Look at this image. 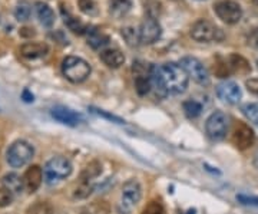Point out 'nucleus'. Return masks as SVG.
Here are the masks:
<instances>
[{
  "label": "nucleus",
  "instance_id": "2f4dec72",
  "mask_svg": "<svg viewBox=\"0 0 258 214\" xmlns=\"http://www.w3.org/2000/svg\"><path fill=\"white\" fill-rule=\"evenodd\" d=\"M109 213V206L106 204V201H95L91 207H89V213L88 214H108Z\"/></svg>",
  "mask_w": 258,
  "mask_h": 214
},
{
  "label": "nucleus",
  "instance_id": "f3484780",
  "mask_svg": "<svg viewBox=\"0 0 258 214\" xmlns=\"http://www.w3.org/2000/svg\"><path fill=\"white\" fill-rule=\"evenodd\" d=\"M228 66L231 69V72L238 74V75H247L251 72V66L250 62L245 58H242L238 54H233L228 58Z\"/></svg>",
  "mask_w": 258,
  "mask_h": 214
},
{
  "label": "nucleus",
  "instance_id": "4be33fe9",
  "mask_svg": "<svg viewBox=\"0 0 258 214\" xmlns=\"http://www.w3.org/2000/svg\"><path fill=\"white\" fill-rule=\"evenodd\" d=\"M152 72V71H151ZM151 72L149 74H137L135 75V88L141 97L146 95L151 91Z\"/></svg>",
  "mask_w": 258,
  "mask_h": 214
},
{
  "label": "nucleus",
  "instance_id": "9d476101",
  "mask_svg": "<svg viewBox=\"0 0 258 214\" xmlns=\"http://www.w3.org/2000/svg\"><path fill=\"white\" fill-rule=\"evenodd\" d=\"M162 29L159 22L154 16H146L139 29V42L143 45H151L161 38Z\"/></svg>",
  "mask_w": 258,
  "mask_h": 214
},
{
  "label": "nucleus",
  "instance_id": "412c9836",
  "mask_svg": "<svg viewBox=\"0 0 258 214\" xmlns=\"http://www.w3.org/2000/svg\"><path fill=\"white\" fill-rule=\"evenodd\" d=\"M23 186H24V181L18 174L10 173V174L3 177V187H6L7 190H10L13 194L15 193H20L23 190Z\"/></svg>",
  "mask_w": 258,
  "mask_h": 214
},
{
  "label": "nucleus",
  "instance_id": "a18cd8bd",
  "mask_svg": "<svg viewBox=\"0 0 258 214\" xmlns=\"http://www.w3.org/2000/svg\"><path fill=\"white\" fill-rule=\"evenodd\" d=\"M257 65H258V60H257Z\"/></svg>",
  "mask_w": 258,
  "mask_h": 214
},
{
  "label": "nucleus",
  "instance_id": "9b49d317",
  "mask_svg": "<svg viewBox=\"0 0 258 214\" xmlns=\"http://www.w3.org/2000/svg\"><path fill=\"white\" fill-rule=\"evenodd\" d=\"M233 141L238 150H248L256 142V134L247 124L238 122L233 134Z\"/></svg>",
  "mask_w": 258,
  "mask_h": 214
},
{
  "label": "nucleus",
  "instance_id": "f257e3e1",
  "mask_svg": "<svg viewBox=\"0 0 258 214\" xmlns=\"http://www.w3.org/2000/svg\"><path fill=\"white\" fill-rule=\"evenodd\" d=\"M151 82L158 97H166L168 94L179 95L188 88V74L179 63H165L162 66H152Z\"/></svg>",
  "mask_w": 258,
  "mask_h": 214
},
{
  "label": "nucleus",
  "instance_id": "39448f33",
  "mask_svg": "<svg viewBox=\"0 0 258 214\" xmlns=\"http://www.w3.org/2000/svg\"><path fill=\"white\" fill-rule=\"evenodd\" d=\"M33 154H35L33 147L29 142L20 139V141L13 142L9 147V150L6 153V160H7L9 165H12L15 168H19V167L26 165L33 158Z\"/></svg>",
  "mask_w": 258,
  "mask_h": 214
},
{
  "label": "nucleus",
  "instance_id": "7c9ffc66",
  "mask_svg": "<svg viewBox=\"0 0 258 214\" xmlns=\"http://www.w3.org/2000/svg\"><path fill=\"white\" fill-rule=\"evenodd\" d=\"M13 203V193L6 187H0V207H7Z\"/></svg>",
  "mask_w": 258,
  "mask_h": 214
},
{
  "label": "nucleus",
  "instance_id": "c85d7f7f",
  "mask_svg": "<svg viewBox=\"0 0 258 214\" xmlns=\"http://www.w3.org/2000/svg\"><path fill=\"white\" fill-rule=\"evenodd\" d=\"M217 60H218V62H217L215 66H214V72H215V75H217L218 78H227V77L230 75V72H231L230 66L227 65V62H224L221 58H218Z\"/></svg>",
  "mask_w": 258,
  "mask_h": 214
},
{
  "label": "nucleus",
  "instance_id": "1a4fd4ad",
  "mask_svg": "<svg viewBox=\"0 0 258 214\" xmlns=\"http://www.w3.org/2000/svg\"><path fill=\"white\" fill-rule=\"evenodd\" d=\"M142 197V188L138 180H129L122 187V207L128 213L137 206Z\"/></svg>",
  "mask_w": 258,
  "mask_h": 214
},
{
  "label": "nucleus",
  "instance_id": "c03bdc74",
  "mask_svg": "<svg viewBox=\"0 0 258 214\" xmlns=\"http://www.w3.org/2000/svg\"><path fill=\"white\" fill-rule=\"evenodd\" d=\"M199 1H202V0H199Z\"/></svg>",
  "mask_w": 258,
  "mask_h": 214
},
{
  "label": "nucleus",
  "instance_id": "4468645a",
  "mask_svg": "<svg viewBox=\"0 0 258 214\" xmlns=\"http://www.w3.org/2000/svg\"><path fill=\"white\" fill-rule=\"evenodd\" d=\"M49 46L42 42H27L20 46V55L26 59H39L46 56Z\"/></svg>",
  "mask_w": 258,
  "mask_h": 214
},
{
  "label": "nucleus",
  "instance_id": "72a5a7b5",
  "mask_svg": "<svg viewBox=\"0 0 258 214\" xmlns=\"http://www.w3.org/2000/svg\"><path fill=\"white\" fill-rule=\"evenodd\" d=\"M122 36H123L125 40L128 42V45H131V46L137 45V43L139 42V36L135 33V30H134V29H131V27L122 29Z\"/></svg>",
  "mask_w": 258,
  "mask_h": 214
},
{
  "label": "nucleus",
  "instance_id": "aec40b11",
  "mask_svg": "<svg viewBox=\"0 0 258 214\" xmlns=\"http://www.w3.org/2000/svg\"><path fill=\"white\" fill-rule=\"evenodd\" d=\"M36 13H38V18L43 26L50 27L55 23V13L46 3H43V1L36 3Z\"/></svg>",
  "mask_w": 258,
  "mask_h": 214
},
{
  "label": "nucleus",
  "instance_id": "4c0bfd02",
  "mask_svg": "<svg viewBox=\"0 0 258 214\" xmlns=\"http://www.w3.org/2000/svg\"><path fill=\"white\" fill-rule=\"evenodd\" d=\"M237 200L242 204H247V206H257L258 207V197H250V195H237Z\"/></svg>",
  "mask_w": 258,
  "mask_h": 214
},
{
  "label": "nucleus",
  "instance_id": "6e6552de",
  "mask_svg": "<svg viewBox=\"0 0 258 214\" xmlns=\"http://www.w3.org/2000/svg\"><path fill=\"white\" fill-rule=\"evenodd\" d=\"M214 10L219 19L228 25L238 23L241 16H242V10H241L239 4L233 0H221L218 3H215Z\"/></svg>",
  "mask_w": 258,
  "mask_h": 214
},
{
  "label": "nucleus",
  "instance_id": "79ce46f5",
  "mask_svg": "<svg viewBox=\"0 0 258 214\" xmlns=\"http://www.w3.org/2000/svg\"><path fill=\"white\" fill-rule=\"evenodd\" d=\"M197 212H195V209H189L188 212H187V214H195Z\"/></svg>",
  "mask_w": 258,
  "mask_h": 214
},
{
  "label": "nucleus",
  "instance_id": "b1692460",
  "mask_svg": "<svg viewBox=\"0 0 258 214\" xmlns=\"http://www.w3.org/2000/svg\"><path fill=\"white\" fill-rule=\"evenodd\" d=\"M184 112H185V115L188 118H197L201 115V111H202V105L197 102V101H192V99H189V101H185L184 102Z\"/></svg>",
  "mask_w": 258,
  "mask_h": 214
},
{
  "label": "nucleus",
  "instance_id": "a878e982",
  "mask_svg": "<svg viewBox=\"0 0 258 214\" xmlns=\"http://www.w3.org/2000/svg\"><path fill=\"white\" fill-rule=\"evenodd\" d=\"M78 4H79V9L82 13H85L88 16L98 15V4H96L95 0H79Z\"/></svg>",
  "mask_w": 258,
  "mask_h": 214
},
{
  "label": "nucleus",
  "instance_id": "a19ab883",
  "mask_svg": "<svg viewBox=\"0 0 258 214\" xmlns=\"http://www.w3.org/2000/svg\"><path fill=\"white\" fill-rule=\"evenodd\" d=\"M22 99H23L24 102H33V101H35V97H33V94H32L29 89H24V91L22 92Z\"/></svg>",
  "mask_w": 258,
  "mask_h": 214
},
{
  "label": "nucleus",
  "instance_id": "f704fd0d",
  "mask_svg": "<svg viewBox=\"0 0 258 214\" xmlns=\"http://www.w3.org/2000/svg\"><path fill=\"white\" fill-rule=\"evenodd\" d=\"M142 214H164V207L159 201H151L145 209Z\"/></svg>",
  "mask_w": 258,
  "mask_h": 214
},
{
  "label": "nucleus",
  "instance_id": "473e14b6",
  "mask_svg": "<svg viewBox=\"0 0 258 214\" xmlns=\"http://www.w3.org/2000/svg\"><path fill=\"white\" fill-rule=\"evenodd\" d=\"M91 193H92V186H89L88 181H82V184L75 190V197L76 198H86L91 195Z\"/></svg>",
  "mask_w": 258,
  "mask_h": 214
},
{
  "label": "nucleus",
  "instance_id": "6ab92c4d",
  "mask_svg": "<svg viewBox=\"0 0 258 214\" xmlns=\"http://www.w3.org/2000/svg\"><path fill=\"white\" fill-rule=\"evenodd\" d=\"M132 7V0H109V12L114 18H123Z\"/></svg>",
  "mask_w": 258,
  "mask_h": 214
},
{
  "label": "nucleus",
  "instance_id": "5701e85b",
  "mask_svg": "<svg viewBox=\"0 0 258 214\" xmlns=\"http://www.w3.org/2000/svg\"><path fill=\"white\" fill-rule=\"evenodd\" d=\"M63 20H65V25L73 32V33H78V35H85L88 30H89V27L85 25V23H82L79 19H76L75 16H72V15H69V13H63Z\"/></svg>",
  "mask_w": 258,
  "mask_h": 214
},
{
  "label": "nucleus",
  "instance_id": "2eb2a0df",
  "mask_svg": "<svg viewBox=\"0 0 258 214\" xmlns=\"http://www.w3.org/2000/svg\"><path fill=\"white\" fill-rule=\"evenodd\" d=\"M24 186L30 193H35L40 187L42 181H43V171L39 165H32L26 170L24 177H23Z\"/></svg>",
  "mask_w": 258,
  "mask_h": 214
},
{
  "label": "nucleus",
  "instance_id": "cd10ccee",
  "mask_svg": "<svg viewBox=\"0 0 258 214\" xmlns=\"http://www.w3.org/2000/svg\"><path fill=\"white\" fill-rule=\"evenodd\" d=\"M244 115L258 127V104H245L242 107Z\"/></svg>",
  "mask_w": 258,
  "mask_h": 214
},
{
  "label": "nucleus",
  "instance_id": "0eeeda50",
  "mask_svg": "<svg viewBox=\"0 0 258 214\" xmlns=\"http://www.w3.org/2000/svg\"><path fill=\"white\" fill-rule=\"evenodd\" d=\"M179 65L184 68V71L188 74V77L194 79L199 85H208L210 83V75L207 68L202 65V62L192 56H185L179 60Z\"/></svg>",
  "mask_w": 258,
  "mask_h": 214
},
{
  "label": "nucleus",
  "instance_id": "a211bd4d",
  "mask_svg": "<svg viewBox=\"0 0 258 214\" xmlns=\"http://www.w3.org/2000/svg\"><path fill=\"white\" fill-rule=\"evenodd\" d=\"M86 33H88V45L94 49H100V48L106 46L111 40L108 35H105L102 30L96 29V27H92Z\"/></svg>",
  "mask_w": 258,
  "mask_h": 214
},
{
  "label": "nucleus",
  "instance_id": "ea45409f",
  "mask_svg": "<svg viewBox=\"0 0 258 214\" xmlns=\"http://www.w3.org/2000/svg\"><path fill=\"white\" fill-rule=\"evenodd\" d=\"M19 35L22 38H33L35 35H36V32H35V29H32V27H22L19 30Z\"/></svg>",
  "mask_w": 258,
  "mask_h": 214
},
{
  "label": "nucleus",
  "instance_id": "58836bf2",
  "mask_svg": "<svg viewBox=\"0 0 258 214\" xmlns=\"http://www.w3.org/2000/svg\"><path fill=\"white\" fill-rule=\"evenodd\" d=\"M245 85H247V89H248L251 94L258 95V79L257 78L248 79V80L245 82Z\"/></svg>",
  "mask_w": 258,
  "mask_h": 214
},
{
  "label": "nucleus",
  "instance_id": "20e7f679",
  "mask_svg": "<svg viewBox=\"0 0 258 214\" xmlns=\"http://www.w3.org/2000/svg\"><path fill=\"white\" fill-rule=\"evenodd\" d=\"M72 164L68 158L65 157H55L49 160L45 165V177L47 184H55L60 180L69 177L72 174Z\"/></svg>",
  "mask_w": 258,
  "mask_h": 214
},
{
  "label": "nucleus",
  "instance_id": "e433bc0d",
  "mask_svg": "<svg viewBox=\"0 0 258 214\" xmlns=\"http://www.w3.org/2000/svg\"><path fill=\"white\" fill-rule=\"evenodd\" d=\"M94 114H96V115H99V117L103 118H108V119H111V121H115L117 124H123L125 121L123 119H120L119 117H115V115H111V114H108V112H105V111H102V109H96V108H89Z\"/></svg>",
  "mask_w": 258,
  "mask_h": 214
},
{
  "label": "nucleus",
  "instance_id": "dca6fc26",
  "mask_svg": "<svg viewBox=\"0 0 258 214\" xmlns=\"http://www.w3.org/2000/svg\"><path fill=\"white\" fill-rule=\"evenodd\" d=\"M99 58L106 66L112 69H118L125 63V56L119 49H105L99 54Z\"/></svg>",
  "mask_w": 258,
  "mask_h": 214
},
{
  "label": "nucleus",
  "instance_id": "c9c22d12",
  "mask_svg": "<svg viewBox=\"0 0 258 214\" xmlns=\"http://www.w3.org/2000/svg\"><path fill=\"white\" fill-rule=\"evenodd\" d=\"M247 45L253 49H258V27H254L247 36Z\"/></svg>",
  "mask_w": 258,
  "mask_h": 214
},
{
  "label": "nucleus",
  "instance_id": "37998d69",
  "mask_svg": "<svg viewBox=\"0 0 258 214\" xmlns=\"http://www.w3.org/2000/svg\"><path fill=\"white\" fill-rule=\"evenodd\" d=\"M253 1H254V3H256V4H258V0H253Z\"/></svg>",
  "mask_w": 258,
  "mask_h": 214
},
{
  "label": "nucleus",
  "instance_id": "f8f14e48",
  "mask_svg": "<svg viewBox=\"0 0 258 214\" xmlns=\"http://www.w3.org/2000/svg\"><path fill=\"white\" fill-rule=\"evenodd\" d=\"M217 97L222 102L234 105V104H238L242 94H241V89L235 82L227 80V82H222L217 86Z\"/></svg>",
  "mask_w": 258,
  "mask_h": 214
},
{
  "label": "nucleus",
  "instance_id": "ddd939ff",
  "mask_svg": "<svg viewBox=\"0 0 258 214\" xmlns=\"http://www.w3.org/2000/svg\"><path fill=\"white\" fill-rule=\"evenodd\" d=\"M50 115L55 118L58 122L60 124H65V125H69V127H76L79 125L80 122L83 121V118L80 114L66 108V107H55L52 111H50Z\"/></svg>",
  "mask_w": 258,
  "mask_h": 214
},
{
  "label": "nucleus",
  "instance_id": "7ed1b4c3",
  "mask_svg": "<svg viewBox=\"0 0 258 214\" xmlns=\"http://www.w3.org/2000/svg\"><path fill=\"white\" fill-rule=\"evenodd\" d=\"M191 38L201 43H210V42H221L224 39V32L211 23L210 20L201 19L195 22L191 27Z\"/></svg>",
  "mask_w": 258,
  "mask_h": 214
},
{
  "label": "nucleus",
  "instance_id": "f03ea898",
  "mask_svg": "<svg viewBox=\"0 0 258 214\" xmlns=\"http://www.w3.org/2000/svg\"><path fill=\"white\" fill-rule=\"evenodd\" d=\"M91 65L85 59L78 56H68L62 62V72L73 83H80L89 78L91 75Z\"/></svg>",
  "mask_w": 258,
  "mask_h": 214
},
{
  "label": "nucleus",
  "instance_id": "c756f323",
  "mask_svg": "<svg viewBox=\"0 0 258 214\" xmlns=\"http://www.w3.org/2000/svg\"><path fill=\"white\" fill-rule=\"evenodd\" d=\"M15 18L18 20H20V22L27 20L30 18V7H29L26 3L19 4V6L16 7V10H15Z\"/></svg>",
  "mask_w": 258,
  "mask_h": 214
},
{
  "label": "nucleus",
  "instance_id": "49530a36",
  "mask_svg": "<svg viewBox=\"0 0 258 214\" xmlns=\"http://www.w3.org/2000/svg\"><path fill=\"white\" fill-rule=\"evenodd\" d=\"M85 214H88V213H85Z\"/></svg>",
  "mask_w": 258,
  "mask_h": 214
},
{
  "label": "nucleus",
  "instance_id": "393cba45",
  "mask_svg": "<svg viewBox=\"0 0 258 214\" xmlns=\"http://www.w3.org/2000/svg\"><path fill=\"white\" fill-rule=\"evenodd\" d=\"M100 171H102V167H100V164L98 161H92V162H89V165H86V168L83 170V173H82V180L83 181H88V180H91V178H95V177H98L100 174Z\"/></svg>",
  "mask_w": 258,
  "mask_h": 214
},
{
  "label": "nucleus",
  "instance_id": "423d86ee",
  "mask_svg": "<svg viewBox=\"0 0 258 214\" xmlns=\"http://www.w3.org/2000/svg\"><path fill=\"white\" fill-rule=\"evenodd\" d=\"M205 131L207 135L214 141L225 138L228 131V117L221 111L212 112L205 122Z\"/></svg>",
  "mask_w": 258,
  "mask_h": 214
},
{
  "label": "nucleus",
  "instance_id": "bb28decb",
  "mask_svg": "<svg viewBox=\"0 0 258 214\" xmlns=\"http://www.w3.org/2000/svg\"><path fill=\"white\" fill-rule=\"evenodd\" d=\"M27 214H52V206L47 201H38L27 209Z\"/></svg>",
  "mask_w": 258,
  "mask_h": 214
}]
</instances>
